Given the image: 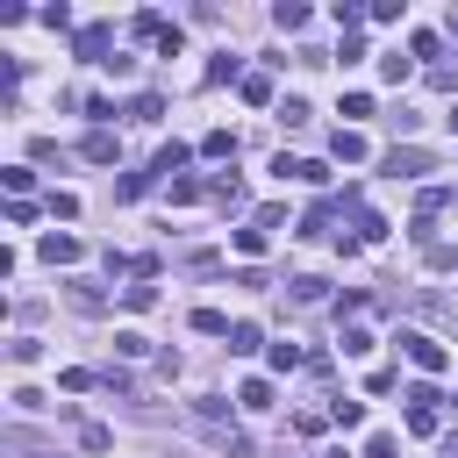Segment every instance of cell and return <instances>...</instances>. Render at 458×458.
<instances>
[{"mask_svg": "<svg viewBox=\"0 0 458 458\" xmlns=\"http://www.w3.org/2000/svg\"><path fill=\"white\" fill-rule=\"evenodd\" d=\"M129 29H136V43H157L165 57H179V21H165L157 7H143V14L129 21Z\"/></svg>", "mask_w": 458, "mask_h": 458, "instance_id": "6da1fadb", "label": "cell"}, {"mask_svg": "<svg viewBox=\"0 0 458 458\" xmlns=\"http://www.w3.org/2000/svg\"><path fill=\"white\" fill-rule=\"evenodd\" d=\"M336 351H344V358H365V351H372V329H365V322H344Z\"/></svg>", "mask_w": 458, "mask_h": 458, "instance_id": "7c38bea8", "label": "cell"}, {"mask_svg": "<svg viewBox=\"0 0 458 458\" xmlns=\"http://www.w3.org/2000/svg\"><path fill=\"white\" fill-rule=\"evenodd\" d=\"M236 401H243V408H272V379H243Z\"/></svg>", "mask_w": 458, "mask_h": 458, "instance_id": "d6986e66", "label": "cell"}, {"mask_svg": "<svg viewBox=\"0 0 458 458\" xmlns=\"http://www.w3.org/2000/svg\"><path fill=\"white\" fill-rule=\"evenodd\" d=\"M329 422H336V429H358V422H365V401H329Z\"/></svg>", "mask_w": 458, "mask_h": 458, "instance_id": "ffe728a7", "label": "cell"}, {"mask_svg": "<svg viewBox=\"0 0 458 458\" xmlns=\"http://www.w3.org/2000/svg\"><path fill=\"white\" fill-rule=\"evenodd\" d=\"M386 172H394V179H422V172H437V157H429V150H415V143H408V150L394 143V150H386Z\"/></svg>", "mask_w": 458, "mask_h": 458, "instance_id": "277c9868", "label": "cell"}, {"mask_svg": "<svg viewBox=\"0 0 458 458\" xmlns=\"http://www.w3.org/2000/svg\"><path fill=\"white\" fill-rule=\"evenodd\" d=\"M79 444H86V451H107L114 437H107V422H79Z\"/></svg>", "mask_w": 458, "mask_h": 458, "instance_id": "f1b7e54d", "label": "cell"}, {"mask_svg": "<svg viewBox=\"0 0 458 458\" xmlns=\"http://www.w3.org/2000/svg\"><path fill=\"white\" fill-rule=\"evenodd\" d=\"M329 150H336L344 165H358V157H365V136H358V129H336V136H329Z\"/></svg>", "mask_w": 458, "mask_h": 458, "instance_id": "5bb4252c", "label": "cell"}, {"mask_svg": "<svg viewBox=\"0 0 458 458\" xmlns=\"http://www.w3.org/2000/svg\"><path fill=\"white\" fill-rule=\"evenodd\" d=\"M422 258H429V272H458V250H451V243H429Z\"/></svg>", "mask_w": 458, "mask_h": 458, "instance_id": "83f0119b", "label": "cell"}, {"mask_svg": "<svg viewBox=\"0 0 458 458\" xmlns=\"http://www.w3.org/2000/svg\"><path fill=\"white\" fill-rule=\"evenodd\" d=\"M208 200H215L222 215H236V208H243V179H236V172H215V179H208Z\"/></svg>", "mask_w": 458, "mask_h": 458, "instance_id": "8992f818", "label": "cell"}, {"mask_svg": "<svg viewBox=\"0 0 458 458\" xmlns=\"http://www.w3.org/2000/svg\"><path fill=\"white\" fill-rule=\"evenodd\" d=\"M286 293H293V308H322L329 301V279L322 272H301V279H286Z\"/></svg>", "mask_w": 458, "mask_h": 458, "instance_id": "52a82bcc", "label": "cell"}, {"mask_svg": "<svg viewBox=\"0 0 458 458\" xmlns=\"http://www.w3.org/2000/svg\"><path fill=\"white\" fill-rule=\"evenodd\" d=\"M451 408H458V394H451Z\"/></svg>", "mask_w": 458, "mask_h": 458, "instance_id": "836d02e7", "label": "cell"}, {"mask_svg": "<svg viewBox=\"0 0 458 458\" xmlns=\"http://www.w3.org/2000/svg\"><path fill=\"white\" fill-rule=\"evenodd\" d=\"M336 208H344V200H315V208L301 215V229H293V236H329V222H336Z\"/></svg>", "mask_w": 458, "mask_h": 458, "instance_id": "9c48e42d", "label": "cell"}, {"mask_svg": "<svg viewBox=\"0 0 458 458\" xmlns=\"http://www.w3.org/2000/svg\"><path fill=\"white\" fill-rule=\"evenodd\" d=\"M64 293H72V308H79V315H100V308H107V301H100V286H93V279H72V286H64Z\"/></svg>", "mask_w": 458, "mask_h": 458, "instance_id": "8fae6325", "label": "cell"}, {"mask_svg": "<svg viewBox=\"0 0 458 458\" xmlns=\"http://www.w3.org/2000/svg\"><path fill=\"white\" fill-rule=\"evenodd\" d=\"M157 114H165L157 93H136V100H129V122H157Z\"/></svg>", "mask_w": 458, "mask_h": 458, "instance_id": "44dd1931", "label": "cell"}, {"mask_svg": "<svg viewBox=\"0 0 458 458\" xmlns=\"http://www.w3.org/2000/svg\"><path fill=\"white\" fill-rule=\"evenodd\" d=\"M236 250H243V258H258V250H265V229H258V222H250V229H236Z\"/></svg>", "mask_w": 458, "mask_h": 458, "instance_id": "4dcf8cb0", "label": "cell"}, {"mask_svg": "<svg viewBox=\"0 0 458 458\" xmlns=\"http://www.w3.org/2000/svg\"><path fill=\"white\" fill-rule=\"evenodd\" d=\"M272 21H279L286 36H301V29H308V7H301V0H279V7H272Z\"/></svg>", "mask_w": 458, "mask_h": 458, "instance_id": "4fadbf2b", "label": "cell"}, {"mask_svg": "<svg viewBox=\"0 0 458 458\" xmlns=\"http://www.w3.org/2000/svg\"><path fill=\"white\" fill-rule=\"evenodd\" d=\"M36 351H43L36 336H14V344H7V358H14V365H36Z\"/></svg>", "mask_w": 458, "mask_h": 458, "instance_id": "1f68e13d", "label": "cell"}, {"mask_svg": "<svg viewBox=\"0 0 458 458\" xmlns=\"http://www.w3.org/2000/svg\"><path fill=\"white\" fill-rule=\"evenodd\" d=\"M193 329H200V336H229V329H236V322H229V315H222V308H193Z\"/></svg>", "mask_w": 458, "mask_h": 458, "instance_id": "9a60e30c", "label": "cell"}, {"mask_svg": "<svg viewBox=\"0 0 458 458\" xmlns=\"http://www.w3.org/2000/svg\"><path fill=\"white\" fill-rule=\"evenodd\" d=\"M365 114H372V93H344V129L365 122Z\"/></svg>", "mask_w": 458, "mask_h": 458, "instance_id": "4316f807", "label": "cell"}, {"mask_svg": "<svg viewBox=\"0 0 458 458\" xmlns=\"http://www.w3.org/2000/svg\"><path fill=\"white\" fill-rule=\"evenodd\" d=\"M21 458H50V451H21Z\"/></svg>", "mask_w": 458, "mask_h": 458, "instance_id": "d6a6232c", "label": "cell"}, {"mask_svg": "<svg viewBox=\"0 0 458 458\" xmlns=\"http://www.w3.org/2000/svg\"><path fill=\"white\" fill-rule=\"evenodd\" d=\"M408 72H415V64H408V57H401V50H394V57H379V79H386V86H401V79H408Z\"/></svg>", "mask_w": 458, "mask_h": 458, "instance_id": "484cf974", "label": "cell"}, {"mask_svg": "<svg viewBox=\"0 0 458 458\" xmlns=\"http://www.w3.org/2000/svg\"><path fill=\"white\" fill-rule=\"evenodd\" d=\"M243 100H250V107H272V79H265V72H243Z\"/></svg>", "mask_w": 458, "mask_h": 458, "instance_id": "2e32d148", "label": "cell"}, {"mask_svg": "<svg viewBox=\"0 0 458 458\" xmlns=\"http://www.w3.org/2000/svg\"><path fill=\"white\" fill-rule=\"evenodd\" d=\"M0 179H7V193H14V200H29V186H36V172H29V165H7Z\"/></svg>", "mask_w": 458, "mask_h": 458, "instance_id": "7402d4cb", "label": "cell"}, {"mask_svg": "<svg viewBox=\"0 0 458 458\" xmlns=\"http://www.w3.org/2000/svg\"><path fill=\"white\" fill-rule=\"evenodd\" d=\"M72 50H79L86 64H114V57H107V50H114V29H100V21H93V29H79V43H72Z\"/></svg>", "mask_w": 458, "mask_h": 458, "instance_id": "5b68a950", "label": "cell"}, {"mask_svg": "<svg viewBox=\"0 0 458 458\" xmlns=\"http://www.w3.org/2000/svg\"><path fill=\"white\" fill-rule=\"evenodd\" d=\"M200 150H208V157H236V129H208Z\"/></svg>", "mask_w": 458, "mask_h": 458, "instance_id": "e0dca14e", "label": "cell"}, {"mask_svg": "<svg viewBox=\"0 0 458 458\" xmlns=\"http://www.w3.org/2000/svg\"><path fill=\"white\" fill-rule=\"evenodd\" d=\"M36 250H43L50 265H79V258H86V243H79V236H43Z\"/></svg>", "mask_w": 458, "mask_h": 458, "instance_id": "30bf717a", "label": "cell"}, {"mask_svg": "<svg viewBox=\"0 0 458 458\" xmlns=\"http://www.w3.org/2000/svg\"><path fill=\"white\" fill-rule=\"evenodd\" d=\"M79 157H86V165H114V157H122V143H114L107 129H93V136L79 143Z\"/></svg>", "mask_w": 458, "mask_h": 458, "instance_id": "ba28073f", "label": "cell"}, {"mask_svg": "<svg viewBox=\"0 0 458 458\" xmlns=\"http://www.w3.org/2000/svg\"><path fill=\"white\" fill-rule=\"evenodd\" d=\"M394 451H401L394 429H372V437H365V458H394Z\"/></svg>", "mask_w": 458, "mask_h": 458, "instance_id": "d4e9b609", "label": "cell"}, {"mask_svg": "<svg viewBox=\"0 0 458 458\" xmlns=\"http://www.w3.org/2000/svg\"><path fill=\"white\" fill-rule=\"evenodd\" d=\"M122 301L143 315V308H157V286H150V279H136V286H122Z\"/></svg>", "mask_w": 458, "mask_h": 458, "instance_id": "cb8c5ba5", "label": "cell"}, {"mask_svg": "<svg viewBox=\"0 0 458 458\" xmlns=\"http://www.w3.org/2000/svg\"><path fill=\"white\" fill-rule=\"evenodd\" d=\"M279 122H286V129H301V122H308V100H293V93H286V100H279Z\"/></svg>", "mask_w": 458, "mask_h": 458, "instance_id": "f546056e", "label": "cell"}, {"mask_svg": "<svg viewBox=\"0 0 458 458\" xmlns=\"http://www.w3.org/2000/svg\"><path fill=\"white\" fill-rule=\"evenodd\" d=\"M150 186H157V172H129V179H122V186H114V193H122V200H143V193H150Z\"/></svg>", "mask_w": 458, "mask_h": 458, "instance_id": "603a6c76", "label": "cell"}, {"mask_svg": "<svg viewBox=\"0 0 458 458\" xmlns=\"http://www.w3.org/2000/svg\"><path fill=\"white\" fill-rule=\"evenodd\" d=\"M150 172H157V179H172V172H186V143H165V150H157V165H150Z\"/></svg>", "mask_w": 458, "mask_h": 458, "instance_id": "ac0fdd59", "label": "cell"}, {"mask_svg": "<svg viewBox=\"0 0 458 458\" xmlns=\"http://www.w3.org/2000/svg\"><path fill=\"white\" fill-rule=\"evenodd\" d=\"M394 344H401V351L415 358V372H444V365H451V351H444L437 336H422V329H401Z\"/></svg>", "mask_w": 458, "mask_h": 458, "instance_id": "7a4b0ae2", "label": "cell"}, {"mask_svg": "<svg viewBox=\"0 0 458 458\" xmlns=\"http://www.w3.org/2000/svg\"><path fill=\"white\" fill-rule=\"evenodd\" d=\"M437 401H444L437 386H408V429L415 437H437Z\"/></svg>", "mask_w": 458, "mask_h": 458, "instance_id": "3957f363", "label": "cell"}]
</instances>
